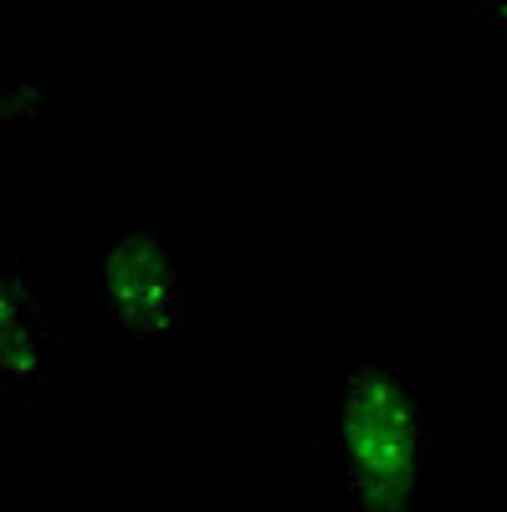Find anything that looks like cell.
Masks as SVG:
<instances>
[{
    "label": "cell",
    "instance_id": "obj_1",
    "mask_svg": "<svg viewBox=\"0 0 507 512\" xmlns=\"http://www.w3.org/2000/svg\"><path fill=\"white\" fill-rule=\"evenodd\" d=\"M308 451L323 512H436V400L420 354L349 333L313 369Z\"/></svg>",
    "mask_w": 507,
    "mask_h": 512
},
{
    "label": "cell",
    "instance_id": "obj_2",
    "mask_svg": "<svg viewBox=\"0 0 507 512\" xmlns=\"http://www.w3.org/2000/svg\"><path fill=\"white\" fill-rule=\"evenodd\" d=\"M77 303L108 364L164 369L200 344L195 241L180 210L139 200L93 210Z\"/></svg>",
    "mask_w": 507,
    "mask_h": 512
},
{
    "label": "cell",
    "instance_id": "obj_3",
    "mask_svg": "<svg viewBox=\"0 0 507 512\" xmlns=\"http://www.w3.org/2000/svg\"><path fill=\"white\" fill-rule=\"evenodd\" d=\"M67 379L62 297L31 251L0 246V410H47Z\"/></svg>",
    "mask_w": 507,
    "mask_h": 512
},
{
    "label": "cell",
    "instance_id": "obj_4",
    "mask_svg": "<svg viewBox=\"0 0 507 512\" xmlns=\"http://www.w3.org/2000/svg\"><path fill=\"white\" fill-rule=\"evenodd\" d=\"M62 113V82L52 72H36L16 47H0V128L47 123Z\"/></svg>",
    "mask_w": 507,
    "mask_h": 512
},
{
    "label": "cell",
    "instance_id": "obj_5",
    "mask_svg": "<svg viewBox=\"0 0 507 512\" xmlns=\"http://www.w3.org/2000/svg\"><path fill=\"white\" fill-rule=\"evenodd\" d=\"M467 31L482 47L507 57V0H477V6H467Z\"/></svg>",
    "mask_w": 507,
    "mask_h": 512
},
{
    "label": "cell",
    "instance_id": "obj_6",
    "mask_svg": "<svg viewBox=\"0 0 507 512\" xmlns=\"http://www.w3.org/2000/svg\"><path fill=\"white\" fill-rule=\"evenodd\" d=\"M467 512H507V492H482Z\"/></svg>",
    "mask_w": 507,
    "mask_h": 512
}]
</instances>
